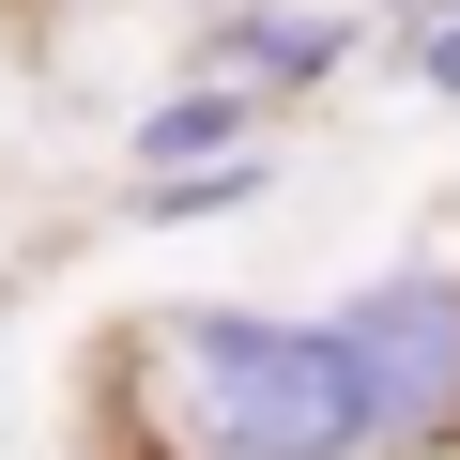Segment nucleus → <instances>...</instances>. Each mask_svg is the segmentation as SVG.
Segmentation results:
<instances>
[{
  "mask_svg": "<svg viewBox=\"0 0 460 460\" xmlns=\"http://www.w3.org/2000/svg\"><path fill=\"white\" fill-rule=\"evenodd\" d=\"M338 62H353V16H307V0H215L199 47H184V77L246 93V108H277V93H307V77H338Z\"/></svg>",
  "mask_w": 460,
  "mask_h": 460,
  "instance_id": "7ed1b4c3",
  "label": "nucleus"
},
{
  "mask_svg": "<svg viewBox=\"0 0 460 460\" xmlns=\"http://www.w3.org/2000/svg\"><path fill=\"white\" fill-rule=\"evenodd\" d=\"M230 154H261V108L215 93V77H169V93L123 123V184H184V169H230Z\"/></svg>",
  "mask_w": 460,
  "mask_h": 460,
  "instance_id": "20e7f679",
  "label": "nucleus"
},
{
  "mask_svg": "<svg viewBox=\"0 0 460 460\" xmlns=\"http://www.w3.org/2000/svg\"><path fill=\"white\" fill-rule=\"evenodd\" d=\"M123 414L138 460H368L323 323L292 307H154L123 338Z\"/></svg>",
  "mask_w": 460,
  "mask_h": 460,
  "instance_id": "f257e3e1",
  "label": "nucleus"
},
{
  "mask_svg": "<svg viewBox=\"0 0 460 460\" xmlns=\"http://www.w3.org/2000/svg\"><path fill=\"white\" fill-rule=\"evenodd\" d=\"M399 62H414V93L460 108V16H399Z\"/></svg>",
  "mask_w": 460,
  "mask_h": 460,
  "instance_id": "423d86ee",
  "label": "nucleus"
},
{
  "mask_svg": "<svg viewBox=\"0 0 460 460\" xmlns=\"http://www.w3.org/2000/svg\"><path fill=\"white\" fill-rule=\"evenodd\" d=\"M368 460H460V261H384L323 307Z\"/></svg>",
  "mask_w": 460,
  "mask_h": 460,
  "instance_id": "f03ea898",
  "label": "nucleus"
},
{
  "mask_svg": "<svg viewBox=\"0 0 460 460\" xmlns=\"http://www.w3.org/2000/svg\"><path fill=\"white\" fill-rule=\"evenodd\" d=\"M277 184V154H230V169H184V184H123V215L138 230H199V215H230V199H261Z\"/></svg>",
  "mask_w": 460,
  "mask_h": 460,
  "instance_id": "39448f33",
  "label": "nucleus"
}]
</instances>
